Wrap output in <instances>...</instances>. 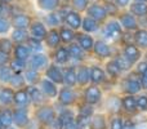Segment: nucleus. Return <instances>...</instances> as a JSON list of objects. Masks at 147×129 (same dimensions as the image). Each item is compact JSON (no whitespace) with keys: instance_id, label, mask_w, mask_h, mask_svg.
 Returning a JSON list of instances; mask_svg holds the SVG:
<instances>
[{"instance_id":"5","label":"nucleus","mask_w":147,"mask_h":129,"mask_svg":"<svg viewBox=\"0 0 147 129\" xmlns=\"http://www.w3.org/2000/svg\"><path fill=\"white\" fill-rule=\"evenodd\" d=\"M13 120L14 123L18 125V127H26L28 123V118H27V112L25 110L20 109L13 114Z\"/></svg>"},{"instance_id":"39","label":"nucleus","mask_w":147,"mask_h":129,"mask_svg":"<svg viewBox=\"0 0 147 129\" xmlns=\"http://www.w3.org/2000/svg\"><path fill=\"white\" fill-rule=\"evenodd\" d=\"M90 124V119H89L88 116H79L78 118V123H76V125H78L79 129H85L88 125Z\"/></svg>"},{"instance_id":"47","label":"nucleus","mask_w":147,"mask_h":129,"mask_svg":"<svg viewBox=\"0 0 147 129\" xmlns=\"http://www.w3.org/2000/svg\"><path fill=\"white\" fill-rule=\"evenodd\" d=\"M92 114H93V109H92L90 106H81V109H80V115L81 116L90 118Z\"/></svg>"},{"instance_id":"36","label":"nucleus","mask_w":147,"mask_h":129,"mask_svg":"<svg viewBox=\"0 0 147 129\" xmlns=\"http://www.w3.org/2000/svg\"><path fill=\"white\" fill-rule=\"evenodd\" d=\"M115 62H116V65L119 66L120 70H128V68H129V66H130V63H132V62H130L127 57H120V58H117Z\"/></svg>"},{"instance_id":"23","label":"nucleus","mask_w":147,"mask_h":129,"mask_svg":"<svg viewBox=\"0 0 147 129\" xmlns=\"http://www.w3.org/2000/svg\"><path fill=\"white\" fill-rule=\"evenodd\" d=\"M103 79H105V74L101 68L93 67L90 70V80L93 83H101V81H103Z\"/></svg>"},{"instance_id":"46","label":"nucleus","mask_w":147,"mask_h":129,"mask_svg":"<svg viewBox=\"0 0 147 129\" xmlns=\"http://www.w3.org/2000/svg\"><path fill=\"white\" fill-rule=\"evenodd\" d=\"M137 107L140 110L146 111V110H147V97L142 96V97H140V98L137 99Z\"/></svg>"},{"instance_id":"10","label":"nucleus","mask_w":147,"mask_h":129,"mask_svg":"<svg viewBox=\"0 0 147 129\" xmlns=\"http://www.w3.org/2000/svg\"><path fill=\"white\" fill-rule=\"evenodd\" d=\"M75 99V94L71 89H62L61 93H59V101L63 105H70L74 102Z\"/></svg>"},{"instance_id":"28","label":"nucleus","mask_w":147,"mask_h":129,"mask_svg":"<svg viewBox=\"0 0 147 129\" xmlns=\"http://www.w3.org/2000/svg\"><path fill=\"white\" fill-rule=\"evenodd\" d=\"M63 81L67 85H74V84L76 83V74H75V71H74V68H69V70L65 72Z\"/></svg>"},{"instance_id":"44","label":"nucleus","mask_w":147,"mask_h":129,"mask_svg":"<svg viewBox=\"0 0 147 129\" xmlns=\"http://www.w3.org/2000/svg\"><path fill=\"white\" fill-rule=\"evenodd\" d=\"M38 78H39V75H38V72H35V70H28L26 72V80L28 83H36Z\"/></svg>"},{"instance_id":"31","label":"nucleus","mask_w":147,"mask_h":129,"mask_svg":"<svg viewBox=\"0 0 147 129\" xmlns=\"http://www.w3.org/2000/svg\"><path fill=\"white\" fill-rule=\"evenodd\" d=\"M123 105H124V107L128 111H133V110L136 109V106H137V101H136L132 96H128L123 99Z\"/></svg>"},{"instance_id":"7","label":"nucleus","mask_w":147,"mask_h":129,"mask_svg":"<svg viewBox=\"0 0 147 129\" xmlns=\"http://www.w3.org/2000/svg\"><path fill=\"white\" fill-rule=\"evenodd\" d=\"M30 22H31L30 18L25 14H18L13 18V25H14V27H17L18 30H25V28H27L28 26H30Z\"/></svg>"},{"instance_id":"17","label":"nucleus","mask_w":147,"mask_h":129,"mask_svg":"<svg viewBox=\"0 0 147 129\" xmlns=\"http://www.w3.org/2000/svg\"><path fill=\"white\" fill-rule=\"evenodd\" d=\"M27 93H28V96H30V98L32 99L35 103H41V102L44 101V97H43V94H41V92L39 91L38 88H35V86H30V88L27 89Z\"/></svg>"},{"instance_id":"8","label":"nucleus","mask_w":147,"mask_h":129,"mask_svg":"<svg viewBox=\"0 0 147 129\" xmlns=\"http://www.w3.org/2000/svg\"><path fill=\"white\" fill-rule=\"evenodd\" d=\"M47 75H48V78L51 79L52 81H54V83H62V81H63V76H62L61 71H59L56 66H51V67L48 68V71H47Z\"/></svg>"},{"instance_id":"15","label":"nucleus","mask_w":147,"mask_h":129,"mask_svg":"<svg viewBox=\"0 0 147 129\" xmlns=\"http://www.w3.org/2000/svg\"><path fill=\"white\" fill-rule=\"evenodd\" d=\"M14 101V93L10 89H1L0 91V102L4 105H9Z\"/></svg>"},{"instance_id":"14","label":"nucleus","mask_w":147,"mask_h":129,"mask_svg":"<svg viewBox=\"0 0 147 129\" xmlns=\"http://www.w3.org/2000/svg\"><path fill=\"white\" fill-rule=\"evenodd\" d=\"M124 53H125V57H127L132 63L140 58V51H138L136 47H133V45H128L127 48H125Z\"/></svg>"},{"instance_id":"37","label":"nucleus","mask_w":147,"mask_h":129,"mask_svg":"<svg viewBox=\"0 0 147 129\" xmlns=\"http://www.w3.org/2000/svg\"><path fill=\"white\" fill-rule=\"evenodd\" d=\"M58 4V0H40V5L44 9H54Z\"/></svg>"},{"instance_id":"53","label":"nucleus","mask_w":147,"mask_h":129,"mask_svg":"<svg viewBox=\"0 0 147 129\" xmlns=\"http://www.w3.org/2000/svg\"><path fill=\"white\" fill-rule=\"evenodd\" d=\"M51 125H52V128H53V129H61V127H62L61 119H54L53 122L51 123Z\"/></svg>"},{"instance_id":"62","label":"nucleus","mask_w":147,"mask_h":129,"mask_svg":"<svg viewBox=\"0 0 147 129\" xmlns=\"http://www.w3.org/2000/svg\"><path fill=\"white\" fill-rule=\"evenodd\" d=\"M0 129H3V124H1V122H0Z\"/></svg>"},{"instance_id":"57","label":"nucleus","mask_w":147,"mask_h":129,"mask_svg":"<svg viewBox=\"0 0 147 129\" xmlns=\"http://www.w3.org/2000/svg\"><path fill=\"white\" fill-rule=\"evenodd\" d=\"M65 129H79L78 125L75 124V123H70V124L65 125Z\"/></svg>"},{"instance_id":"12","label":"nucleus","mask_w":147,"mask_h":129,"mask_svg":"<svg viewBox=\"0 0 147 129\" xmlns=\"http://www.w3.org/2000/svg\"><path fill=\"white\" fill-rule=\"evenodd\" d=\"M41 88H43V92L49 97H54L57 94V88L52 81L49 80H43L41 81Z\"/></svg>"},{"instance_id":"55","label":"nucleus","mask_w":147,"mask_h":129,"mask_svg":"<svg viewBox=\"0 0 147 129\" xmlns=\"http://www.w3.org/2000/svg\"><path fill=\"white\" fill-rule=\"evenodd\" d=\"M115 3H116L119 7H124V5H127L128 3H129V0H115Z\"/></svg>"},{"instance_id":"13","label":"nucleus","mask_w":147,"mask_h":129,"mask_svg":"<svg viewBox=\"0 0 147 129\" xmlns=\"http://www.w3.org/2000/svg\"><path fill=\"white\" fill-rule=\"evenodd\" d=\"M66 22H67V25L71 26L72 28H79L80 27V23H81L80 16H79L78 13L70 12L69 14L66 16Z\"/></svg>"},{"instance_id":"21","label":"nucleus","mask_w":147,"mask_h":129,"mask_svg":"<svg viewBox=\"0 0 147 129\" xmlns=\"http://www.w3.org/2000/svg\"><path fill=\"white\" fill-rule=\"evenodd\" d=\"M130 10H132V13H134V14L137 16H143L147 13V5L145 3H133L132 5H130Z\"/></svg>"},{"instance_id":"27","label":"nucleus","mask_w":147,"mask_h":129,"mask_svg":"<svg viewBox=\"0 0 147 129\" xmlns=\"http://www.w3.org/2000/svg\"><path fill=\"white\" fill-rule=\"evenodd\" d=\"M97 21L96 20H93V18H90V17H88V18H85L84 20V22H83V28L85 31H89V32H93V31H96L97 30Z\"/></svg>"},{"instance_id":"43","label":"nucleus","mask_w":147,"mask_h":129,"mask_svg":"<svg viewBox=\"0 0 147 129\" xmlns=\"http://www.w3.org/2000/svg\"><path fill=\"white\" fill-rule=\"evenodd\" d=\"M61 39L63 41H71L74 39V32L71 30H67V28H63V30L61 31Z\"/></svg>"},{"instance_id":"45","label":"nucleus","mask_w":147,"mask_h":129,"mask_svg":"<svg viewBox=\"0 0 147 129\" xmlns=\"http://www.w3.org/2000/svg\"><path fill=\"white\" fill-rule=\"evenodd\" d=\"M107 70H109V72L111 74L112 76L119 75V72H120V68H119V66L116 65V62H111V63L107 65Z\"/></svg>"},{"instance_id":"26","label":"nucleus","mask_w":147,"mask_h":129,"mask_svg":"<svg viewBox=\"0 0 147 129\" xmlns=\"http://www.w3.org/2000/svg\"><path fill=\"white\" fill-rule=\"evenodd\" d=\"M59 39H61V36L58 35V32H57L56 30H53L48 34V36H47V43H48V45H51V47H57L59 43Z\"/></svg>"},{"instance_id":"32","label":"nucleus","mask_w":147,"mask_h":129,"mask_svg":"<svg viewBox=\"0 0 147 129\" xmlns=\"http://www.w3.org/2000/svg\"><path fill=\"white\" fill-rule=\"evenodd\" d=\"M12 36H13V40L14 41L22 43V41H25L26 39H27V32H26L25 30H16Z\"/></svg>"},{"instance_id":"11","label":"nucleus","mask_w":147,"mask_h":129,"mask_svg":"<svg viewBox=\"0 0 147 129\" xmlns=\"http://www.w3.org/2000/svg\"><path fill=\"white\" fill-rule=\"evenodd\" d=\"M14 54H16V59H20V61H26L30 56V49L25 45H18L14 49Z\"/></svg>"},{"instance_id":"34","label":"nucleus","mask_w":147,"mask_h":129,"mask_svg":"<svg viewBox=\"0 0 147 129\" xmlns=\"http://www.w3.org/2000/svg\"><path fill=\"white\" fill-rule=\"evenodd\" d=\"M92 129H105V120L102 116H96L90 123Z\"/></svg>"},{"instance_id":"50","label":"nucleus","mask_w":147,"mask_h":129,"mask_svg":"<svg viewBox=\"0 0 147 129\" xmlns=\"http://www.w3.org/2000/svg\"><path fill=\"white\" fill-rule=\"evenodd\" d=\"M111 129H123V122L120 119H114L111 123Z\"/></svg>"},{"instance_id":"63","label":"nucleus","mask_w":147,"mask_h":129,"mask_svg":"<svg viewBox=\"0 0 147 129\" xmlns=\"http://www.w3.org/2000/svg\"><path fill=\"white\" fill-rule=\"evenodd\" d=\"M7 129H14V128H9V127H8V128H7Z\"/></svg>"},{"instance_id":"18","label":"nucleus","mask_w":147,"mask_h":129,"mask_svg":"<svg viewBox=\"0 0 147 129\" xmlns=\"http://www.w3.org/2000/svg\"><path fill=\"white\" fill-rule=\"evenodd\" d=\"M94 52H96L99 57L110 56V48L107 47V44L103 43V41H97L96 45H94Z\"/></svg>"},{"instance_id":"42","label":"nucleus","mask_w":147,"mask_h":129,"mask_svg":"<svg viewBox=\"0 0 147 129\" xmlns=\"http://www.w3.org/2000/svg\"><path fill=\"white\" fill-rule=\"evenodd\" d=\"M59 119H61V122H62V125H67V124H70V123H74V115L71 112L67 111V112H63Z\"/></svg>"},{"instance_id":"52","label":"nucleus","mask_w":147,"mask_h":129,"mask_svg":"<svg viewBox=\"0 0 147 129\" xmlns=\"http://www.w3.org/2000/svg\"><path fill=\"white\" fill-rule=\"evenodd\" d=\"M8 28H9L8 22L5 20H1V18H0V34H1V32H7Z\"/></svg>"},{"instance_id":"35","label":"nucleus","mask_w":147,"mask_h":129,"mask_svg":"<svg viewBox=\"0 0 147 129\" xmlns=\"http://www.w3.org/2000/svg\"><path fill=\"white\" fill-rule=\"evenodd\" d=\"M10 78H12V74L9 68L0 66V81H9Z\"/></svg>"},{"instance_id":"41","label":"nucleus","mask_w":147,"mask_h":129,"mask_svg":"<svg viewBox=\"0 0 147 129\" xmlns=\"http://www.w3.org/2000/svg\"><path fill=\"white\" fill-rule=\"evenodd\" d=\"M12 70L16 72H21L22 70H25V61H20V59H14L12 62Z\"/></svg>"},{"instance_id":"16","label":"nucleus","mask_w":147,"mask_h":129,"mask_svg":"<svg viewBox=\"0 0 147 129\" xmlns=\"http://www.w3.org/2000/svg\"><path fill=\"white\" fill-rule=\"evenodd\" d=\"M120 22H121V25L124 26L125 28H128V30H132V28L137 27V22H136L134 17H133L132 14H123Z\"/></svg>"},{"instance_id":"58","label":"nucleus","mask_w":147,"mask_h":129,"mask_svg":"<svg viewBox=\"0 0 147 129\" xmlns=\"http://www.w3.org/2000/svg\"><path fill=\"white\" fill-rule=\"evenodd\" d=\"M142 86L147 89V75H142Z\"/></svg>"},{"instance_id":"61","label":"nucleus","mask_w":147,"mask_h":129,"mask_svg":"<svg viewBox=\"0 0 147 129\" xmlns=\"http://www.w3.org/2000/svg\"><path fill=\"white\" fill-rule=\"evenodd\" d=\"M137 1H140V3H146L147 0H137Z\"/></svg>"},{"instance_id":"4","label":"nucleus","mask_w":147,"mask_h":129,"mask_svg":"<svg viewBox=\"0 0 147 129\" xmlns=\"http://www.w3.org/2000/svg\"><path fill=\"white\" fill-rule=\"evenodd\" d=\"M31 34H32L34 39H36V40H43L47 36V30L43 23L36 22L31 26Z\"/></svg>"},{"instance_id":"33","label":"nucleus","mask_w":147,"mask_h":129,"mask_svg":"<svg viewBox=\"0 0 147 129\" xmlns=\"http://www.w3.org/2000/svg\"><path fill=\"white\" fill-rule=\"evenodd\" d=\"M69 54L71 57H74V58H76V59H81V58H83V51H81V48H80V47H78V45H71V47H70Z\"/></svg>"},{"instance_id":"1","label":"nucleus","mask_w":147,"mask_h":129,"mask_svg":"<svg viewBox=\"0 0 147 129\" xmlns=\"http://www.w3.org/2000/svg\"><path fill=\"white\" fill-rule=\"evenodd\" d=\"M36 116H38L39 122L44 123V124H51L54 120V111L51 107H43V109H40L38 111Z\"/></svg>"},{"instance_id":"3","label":"nucleus","mask_w":147,"mask_h":129,"mask_svg":"<svg viewBox=\"0 0 147 129\" xmlns=\"http://www.w3.org/2000/svg\"><path fill=\"white\" fill-rule=\"evenodd\" d=\"M120 34H121V27H120V25L117 22H115V21L110 22L109 25L106 26V28H105V36L109 39L117 38Z\"/></svg>"},{"instance_id":"22","label":"nucleus","mask_w":147,"mask_h":129,"mask_svg":"<svg viewBox=\"0 0 147 129\" xmlns=\"http://www.w3.org/2000/svg\"><path fill=\"white\" fill-rule=\"evenodd\" d=\"M124 88L127 92H129V93H137L138 91L141 89V84L138 83L137 80H132V79H129V80H127L124 83Z\"/></svg>"},{"instance_id":"6","label":"nucleus","mask_w":147,"mask_h":129,"mask_svg":"<svg viewBox=\"0 0 147 129\" xmlns=\"http://www.w3.org/2000/svg\"><path fill=\"white\" fill-rule=\"evenodd\" d=\"M99 98H101V92L96 86H90L85 92V99L88 103H97L99 101Z\"/></svg>"},{"instance_id":"59","label":"nucleus","mask_w":147,"mask_h":129,"mask_svg":"<svg viewBox=\"0 0 147 129\" xmlns=\"http://www.w3.org/2000/svg\"><path fill=\"white\" fill-rule=\"evenodd\" d=\"M136 129H147V125H146V124L140 125V127H138V128H136Z\"/></svg>"},{"instance_id":"29","label":"nucleus","mask_w":147,"mask_h":129,"mask_svg":"<svg viewBox=\"0 0 147 129\" xmlns=\"http://www.w3.org/2000/svg\"><path fill=\"white\" fill-rule=\"evenodd\" d=\"M0 122H1V124H3V127H8V125H10L12 124V122H13V115L10 114L8 110H5V111H1L0 112Z\"/></svg>"},{"instance_id":"9","label":"nucleus","mask_w":147,"mask_h":129,"mask_svg":"<svg viewBox=\"0 0 147 129\" xmlns=\"http://www.w3.org/2000/svg\"><path fill=\"white\" fill-rule=\"evenodd\" d=\"M47 62H48V59H47L45 56H43V54H36V56H34L32 59H31L32 70H40V68L45 67Z\"/></svg>"},{"instance_id":"20","label":"nucleus","mask_w":147,"mask_h":129,"mask_svg":"<svg viewBox=\"0 0 147 129\" xmlns=\"http://www.w3.org/2000/svg\"><path fill=\"white\" fill-rule=\"evenodd\" d=\"M89 79H90V71L86 67H81L80 70H79L78 75H76V80H78L81 85H84V84H86L89 81Z\"/></svg>"},{"instance_id":"48","label":"nucleus","mask_w":147,"mask_h":129,"mask_svg":"<svg viewBox=\"0 0 147 129\" xmlns=\"http://www.w3.org/2000/svg\"><path fill=\"white\" fill-rule=\"evenodd\" d=\"M86 4H88V0H74V5H75V8L79 10L85 9Z\"/></svg>"},{"instance_id":"51","label":"nucleus","mask_w":147,"mask_h":129,"mask_svg":"<svg viewBox=\"0 0 147 129\" xmlns=\"http://www.w3.org/2000/svg\"><path fill=\"white\" fill-rule=\"evenodd\" d=\"M137 71L142 75H147V62H142V63L138 65V68Z\"/></svg>"},{"instance_id":"25","label":"nucleus","mask_w":147,"mask_h":129,"mask_svg":"<svg viewBox=\"0 0 147 129\" xmlns=\"http://www.w3.org/2000/svg\"><path fill=\"white\" fill-rule=\"evenodd\" d=\"M136 41L140 47L147 48V31L146 30H140L136 34Z\"/></svg>"},{"instance_id":"49","label":"nucleus","mask_w":147,"mask_h":129,"mask_svg":"<svg viewBox=\"0 0 147 129\" xmlns=\"http://www.w3.org/2000/svg\"><path fill=\"white\" fill-rule=\"evenodd\" d=\"M28 44L31 45V48H32L34 51H41V45H40V43H39V40H36V39H30Z\"/></svg>"},{"instance_id":"40","label":"nucleus","mask_w":147,"mask_h":129,"mask_svg":"<svg viewBox=\"0 0 147 129\" xmlns=\"http://www.w3.org/2000/svg\"><path fill=\"white\" fill-rule=\"evenodd\" d=\"M12 51V43H10L8 39H3L0 40V52H4V53H9Z\"/></svg>"},{"instance_id":"30","label":"nucleus","mask_w":147,"mask_h":129,"mask_svg":"<svg viewBox=\"0 0 147 129\" xmlns=\"http://www.w3.org/2000/svg\"><path fill=\"white\" fill-rule=\"evenodd\" d=\"M69 51H66L65 48H59L56 53V61L59 62V63H65L69 59Z\"/></svg>"},{"instance_id":"60","label":"nucleus","mask_w":147,"mask_h":129,"mask_svg":"<svg viewBox=\"0 0 147 129\" xmlns=\"http://www.w3.org/2000/svg\"><path fill=\"white\" fill-rule=\"evenodd\" d=\"M0 1H3V3H9L10 0H0Z\"/></svg>"},{"instance_id":"38","label":"nucleus","mask_w":147,"mask_h":129,"mask_svg":"<svg viewBox=\"0 0 147 129\" xmlns=\"http://www.w3.org/2000/svg\"><path fill=\"white\" fill-rule=\"evenodd\" d=\"M9 81L14 88H21L23 85V83H25V80H23V78L21 75H13Z\"/></svg>"},{"instance_id":"54","label":"nucleus","mask_w":147,"mask_h":129,"mask_svg":"<svg viewBox=\"0 0 147 129\" xmlns=\"http://www.w3.org/2000/svg\"><path fill=\"white\" fill-rule=\"evenodd\" d=\"M8 62V54L4 52H0V66H4Z\"/></svg>"},{"instance_id":"24","label":"nucleus","mask_w":147,"mask_h":129,"mask_svg":"<svg viewBox=\"0 0 147 129\" xmlns=\"http://www.w3.org/2000/svg\"><path fill=\"white\" fill-rule=\"evenodd\" d=\"M79 43H80V47L85 51H89V49L93 48V39L88 35H80L79 36Z\"/></svg>"},{"instance_id":"56","label":"nucleus","mask_w":147,"mask_h":129,"mask_svg":"<svg viewBox=\"0 0 147 129\" xmlns=\"http://www.w3.org/2000/svg\"><path fill=\"white\" fill-rule=\"evenodd\" d=\"M123 129H133V124L130 122H125L123 124Z\"/></svg>"},{"instance_id":"19","label":"nucleus","mask_w":147,"mask_h":129,"mask_svg":"<svg viewBox=\"0 0 147 129\" xmlns=\"http://www.w3.org/2000/svg\"><path fill=\"white\" fill-rule=\"evenodd\" d=\"M30 101V96H28L27 92L25 91H18L17 93H14V102L21 106H25V105L28 103Z\"/></svg>"},{"instance_id":"2","label":"nucleus","mask_w":147,"mask_h":129,"mask_svg":"<svg viewBox=\"0 0 147 129\" xmlns=\"http://www.w3.org/2000/svg\"><path fill=\"white\" fill-rule=\"evenodd\" d=\"M88 13H89V16H90V18H93V20H96V21L105 20L107 16L106 9H105L103 7H101V5H97V4L92 5V7L88 9Z\"/></svg>"}]
</instances>
